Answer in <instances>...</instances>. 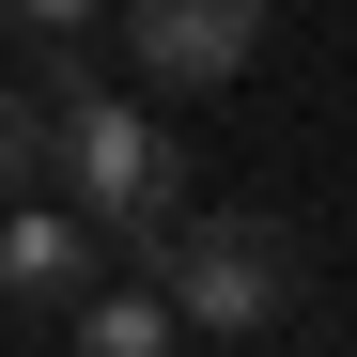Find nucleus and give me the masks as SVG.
Returning a JSON list of instances; mask_svg holds the SVG:
<instances>
[{
  "label": "nucleus",
  "instance_id": "nucleus-1",
  "mask_svg": "<svg viewBox=\"0 0 357 357\" xmlns=\"http://www.w3.org/2000/svg\"><path fill=\"white\" fill-rule=\"evenodd\" d=\"M140 249H155V295H171L187 342H264L295 311V280H311V264H295V218H264V202H218V218L171 202Z\"/></svg>",
  "mask_w": 357,
  "mask_h": 357
},
{
  "label": "nucleus",
  "instance_id": "nucleus-2",
  "mask_svg": "<svg viewBox=\"0 0 357 357\" xmlns=\"http://www.w3.org/2000/svg\"><path fill=\"white\" fill-rule=\"evenodd\" d=\"M31 187L47 202H78L93 233H155L171 202H187V140H171V125H140V109L125 93H47V171H31Z\"/></svg>",
  "mask_w": 357,
  "mask_h": 357
},
{
  "label": "nucleus",
  "instance_id": "nucleus-3",
  "mask_svg": "<svg viewBox=\"0 0 357 357\" xmlns=\"http://www.w3.org/2000/svg\"><path fill=\"white\" fill-rule=\"evenodd\" d=\"M264 16L280 0H125V47H140L155 93H233L264 63Z\"/></svg>",
  "mask_w": 357,
  "mask_h": 357
},
{
  "label": "nucleus",
  "instance_id": "nucleus-4",
  "mask_svg": "<svg viewBox=\"0 0 357 357\" xmlns=\"http://www.w3.org/2000/svg\"><path fill=\"white\" fill-rule=\"evenodd\" d=\"M93 249H109V233L78 218V202H0V295H16V311H78V295H93Z\"/></svg>",
  "mask_w": 357,
  "mask_h": 357
},
{
  "label": "nucleus",
  "instance_id": "nucleus-5",
  "mask_svg": "<svg viewBox=\"0 0 357 357\" xmlns=\"http://www.w3.org/2000/svg\"><path fill=\"white\" fill-rule=\"evenodd\" d=\"M78 357H187V326H171V295H78L63 311Z\"/></svg>",
  "mask_w": 357,
  "mask_h": 357
},
{
  "label": "nucleus",
  "instance_id": "nucleus-6",
  "mask_svg": "<svg viewBox=\"0 0 357 357\" xmlns=\"http://www.w3.org/2000/svg\"><path fill=\"white\" fill-rule=\"evenodd\" d=\"M31 171H47V109H31V93H0V202H16Z\"/></svg>",
  "mask_w": 357,
  "mask_h": 357
},
{
  "label": "nucleus",
  "instance_id": "nucleus-7",
  "mask_svg": "<svg viewBox=\"0 0 357 357\" xmlns=\"http://www.w3.org/2000/svg\"><path fill=\"white\" fill-rule=\"evenodd\" d=\"M93 0H0V31H78Z\"/></svg>",
  "mask_w": 357,
  "mask_h": 357
}]
</instances>
